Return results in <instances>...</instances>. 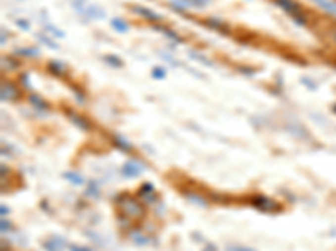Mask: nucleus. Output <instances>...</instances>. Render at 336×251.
Segmentation results:
<instances>
[{
  "label": "nucleus",
  "instance_id": "obj_28",
  "mask_svg": "<svg viewBox=\"0 0 336 251\" xmlns=\"http://www.w3.org/2000/svg\"><path fill=\"white\" fill-rule=\"evenodd\" d=\"M203 251H217V250L214 248V245H208V248H205Z\"/></svg>",
  "mask_w": 336,
  "mask_h": 251
},
{
  "label": "nucleus",
  "instance_id": "obj_22",
  "mask_svg": "<svg viewBox=\"0 0 336 251\" xmlns=\"http://www.w3.org/2000/svg\"><path fill=\"white\" fill-rule=\"evenodd\" d=\"M187 2L190 3V7H193V5H197V7H205L210 0H187Z\"/></svg>",
  "mask_w": 336,
  "mask_h": 251
},
{
  "label": "nucleus",
  "instance_id": "obj_30",
  "mask_svg": "<svg viewBox=\"0 0 336 251\" xmlns=\"http://www.w3.org/2000/svg\"><path fill=\"white\" fill-rule=\"evenodd\" d=\"M333 37H335V42H336V32H335V36H333Z\"/></svg>",
  "mask_w": 336,
  "mask_h": 251
},
{
  "label": "nucleus",
  "instance_id": "obj_15",
  "mask_svg": "<svg viewBox=\"0 0 336 251\" xmlns=\"http://www.w3.org/2000/svg\"><path fill=\"white\" fill-rule=\"evenodd\" d=\"M31 104H32V106H36L37 109H42V110L49 109V106L46 104V102L42 101L39 96H31Z\"/></svg>",
  "mask_w": 336,
  "mask_h": 251
},
{
  "label": "nucleus",
  "instance_id": "obj_16",
  "mask_svg": "<svg viewBox=\"0 0 336 251\" xmlns=\"http://www.w3.org/2000/svg\"><path fill=\"white\" fill-rule=\"evenodd\" d=\"M104 61L109 64V66H114V67H121L123 62L120 61V57H116V55H104Z\"/></svg>",
  "mask_w": 336,
  "mask_h": 251
},
{
  "label": "nucleus",
  "instance_id": "obj_9",
  "mask_svg": "<svg viewBox=\"0 0 336 251\" xmlns=\"http://www.w3.org/2000/svg\"><path fill=\"white\" fill-rule=\"evenodd\" d=\"M111 27H113L116 32H120V34H125V32H128V31H130L128 22H125L123 19H113V20H111Z\"/></svg>",
  "mask_w": 336,
  "mask_h": 251
},
{
  "label": "nucleus",
  "instance_id": "obj_8",
  "mask_svg": "<svg viewBox=\"0 0 336 251\" xmlns=\"http://www.w3.org/2000/svg\"><path fill=\"white\" fill-rule=\"evenodd\" d=\"M69 117H71V121L74 122L76 126H79V127H81V129H84V131H89V129H91V124H89V121H86L84 117L78 116V114H71V112H69Z\"/></svg>",
  "mask_w": 336,
  "mask_h": 251
},
{
  "label": "nucleus",
  "instance_id": "obj_2",
  "mask_svg": "<svg viewBox=\"0 0 336 251\" xmlns=\"http://www.w3.org/2000/svg\"><path fill=\"white\" fill-rule=\"evenodd\" d=\"M274 2L276 5H279L283 10H286L297 24H306V17L301 14V8L294 0H274Z\"/></svg>",
  "mask_w": 336,
  "mask_h": 251
},
{
  "label": "nucleus",
  "instance_id": "obj_18",
  "mask_svg": "<svg viewBox=\"0 0 336 251\" xmlns=\"http://www.w3.org/2000/svg\"><path fill=\"white\" fill-rule=\"evenodd\" d=\"M15 54H20V55H31V57H34V55H39V50L37 49H17Z\"/></svg>",
  "mask_w": 336,
  "mask_h": 251
},
{
  "label": "nucleus",
  "instance_id": "obj_17",
  "mask_svg": "<svg viewBox=\"0 0 336 251\" xmlns=\"http://www.w3.org/2000/svg\"><path fill=\"white\" fill-rule=\"evenodd\" d=\"M153 193H155V189H153L151 184H143L142 189H140V194H142V196H144V198H150Z\"/></svg>",
  "mask_w": 336,
  "mask_h": 251
},
{
  "label": "nucleus",
  "instance_id": "obj_19",
  "mask_svg": "<svg viewBox=\"0 0 336 251\" xmlns=\"http://www.w3.org/2000/svg\"><path fill=\"white\" fill-rule=\"evenodd\" d=\"M165 69L163 67H155V69H153V72H151V77L153 79H163L165 77Z\"/></svg>",
  "mask_w": 336,
  "mask_h": 251
},
{
  "label": "nucleus",
  "instance_id": "obj_13",
  "mask_svg": "<svg viewBox=\"0 0 336 251\" xmlns=\"http://www.w3.org/2000/svg\"><path fill=\"white\" fill-rule=\"evenodd\" d=\"M207 25H208V27H212V29H217V31L227 32V27H225V24H224V22H220L219 19H208V20H207Z\"/></svg>",
  "mask_w": 336,
  "mask_h": 251
},
{
  "label": "nucleus",
  "instance_id": "obj_11",
  "mask_svg": "<svg viewBox=\"0 0 336 251\" xmlns=\"http://www.w3.org/2000/svg\"><path fill=\"white\" fill-rule=\"evenodd\" d=\"M49 71L54 75H66V67L61 62H50L49 64Z\"/></svg>",
  "mask_w": 336,
  "mask_h": 251
},
{
  "label": "nucleus",
  "instance_id": "obj_23",
  "mask_svg": "<svg viewBox=\"0 0 336 251\" xmlns=\"http://www.w3.org/2000/svg\"><path fill=\"white\" fill-rule=\"evenodd\" d=\"M86 194H89V196H93V198H97V188L95 182H91V188L86 191Z\"/></svg>",
  "mask_w": 336,
  "mask_h": 251
},
{
  "label": "nucleus",
  "instance_id": "obj_24",
  "mask_svg": "<svg viewBox=\"0 0 336 251\" xmlns=\"http://www.w3.org/2000/svg\"><path fill=\"white\" fill-rule=\"evenodd\" d=\"M8 229H10V223H8V221L3 218L2 219V233H5V231H8Z\"/></svg>",
  "mask_w": 336,
  "mask_h": 251
},
{
  "label": "nucleus",
  "instance_id": "obj_4",
  "mask_svg": "<svg viewBox=\"0 0 336 251\" xmlns=\"http://www.w3.org/2000/svg\"><path fill=\"white\" fill-rule=\"evenodd\" d=\"M143 173V164L138 163V161H128L125 166H123V176L126 178H135L138 176V174Z\"/></svg>",
  "mask_w": 336,
  "mask_h": 251
},
{
  "label": "nucleus",
  "instance_id": "obj_20",
  "mask_svg": "<svg viewBox=\"0 0 336 251\" xmlns=\"http://www.w3.org/2000/svg\"><path fill=\"white\" fill-rule=\"evenodd\" d=\"M225 251H256V250L249 248V246H239V245H236V246H227V248H225Z\"/></svg>",
  "mask_w": 336,
  "mask_h": 251
},
{
  "label": "nucleus",
  "instance_id": "obj_29",
  "mask_svg": "<svg viewBox=\"0 0 336 251\" xmlns=\"http://www.w3.org/2000/svg\"><path fill=\"white\" fill-rule=\"evenodd\" d=\"M7 213H8V210H7V208H5V206H3V204H2V216H5Z\"/></svg>",
  "mask_w": 336,
  "mask_h": 251
},
{
  "label": "nucleus",
  "instance_id": "obj_5",
  "mask_svg": "<svg viewBox=\"0 0 336 251\" xmlns=\"http://www.w3.org/2000/svg\"><path fill=\"white\" fill-rule=\"evenodd\" d=\"M131 8H133V12H135V14L142 15L143 19L150 20V22H156V20H161V15L155 14V12H153V10H150V8L138 7V5H133V7H131Z\"/></svg>",
  "mask_w": 336,
  "mask_h": 251
},
{
  "label": "nucleus",
  "instance_id": "obj_7",
  "mask_svg": "<svg viewBox=\"0 0 336 251\" xmlns=\"http://www.w3.org/2000/svg\"><path fill=\"white\" fill-rule=\"evenodd\" d=\"M17 89L12 86L10 82H5V84H2V101H12V99H15L17 97Z\"/></svg>",
  "mask_w": 336,
  "mask_h": 251
},
{
  "label": "nucleus",
  "instance_id": "obj_6",
  "mask_svg": "<svg viewBox=\"0 0 336 251\" xmlns=\"http://www.w3.org/2000/svg\"><path fill=\"white\" fill-rule=\"evenodd\" d=\"M44 250L46 251H62L64 250V240L59 236L49 238L48 241H44Z\"/></svg>",
  "mask_w": 336,
  "mask_h": 251
},
{
  "label": "nucleus",
  "instance_id": "obj_27",
  "mask_svg": "<svg viewBox=\"0 0 336 251\" xmlns=\"http://www.w3.org/2000/svg\"><path fill=\"white\" fill-rule=\"evenodd\" d=\"M17 25H19V27H22V29H25V31L29 29V24L24 22V20H17Z\"/></svg>",
  "mask_w": 336,
  "mask_h": 251
},
{
  "label": "nucleus",
  "instance_id": "obj_14",
  "mask_svg": "<svg viewBox=\"0 0 336 251\" xmlns=\"http://www.w3.org/2000/svg\"><path fill=\"white\" fill-rule=\"evenodd\" d=\"M113 143L116 144L118 147L125 149V151H130V149H131V144H130L128 141H125L123 138H120V136H114V138H113Z\"/></svg>",
  "mask_w": 336,
  "mask_h": 251
},
{
  "label": "nucleus",
  "instance_id": "obj_12",
  "mask_svg": "<svg viewBox=\"0 0 336 251\" xmlns=\"http://www.w3.org/2000/svg\"><path fill=\"white\" fill-rule=\"evenodd\" d=\"M64 178L69 182H72V184H76V186H79V184H83L84 179H83V176H79L78 173H72V171H67L64 173Z\"/></svg>",
  "mask_w": 336,
  "mask_h": 251
},
{
  "label": "nucleus",
  "instance_id": "obj_26",
  "mask_svg": "<svg viewBox=\"0 0 336 251\" xmlns=\"http://www.w3.org/2000/svg\"><path fill=\"white\" fill-rule=\"evenodd\" d=\"M69 250L71 251H91V250H88V248H83V246H71Z\"/></svg>",
  "mask_w": 336,
  "mask_h": 251
},
{
  "label": "nucleus",
  "instance_id": "obj_10",
  "mask_svg": "<svg viewBox=\"0 0 336 251\" xmlns=\"http://www.w3.org/2000/svg\"><path fill=\"white\" fill-rule=\"evenodd\" d=\"M314 3H318L321 8H325L326 12H330V14H336V2L333 0H313Z\"/></svg>",
  "mask_w": 336,
  "mask_h": 251
},
{
  "label": "nucleus",
  "instance_id": "obj_21",
  "mask_svg": "<svg viewBox=\"0 0 336 251\" xmlns=\"http://www.w3.org/2000/svg\"><path fill=\"white\" fill-rule=\"evenodd\" d=\"M185 194H187V198H189L190 201L198 203V204H200V206H205V199H202L200 196H197V194H195V196H192V194H190V193H185Z\"/></svg>",
  "mask_w": 336,
  "mask_h": 251
},
{
  "label": "nucleus",
  "instance_id": "obj_25",
  "mask_svg": "<svg viewBox=\"0 0 336 251\" xmlns=\"http://www.w3.org/2000/svg\"><path fill=\"white\" fill-rule=\"evenodd\" d=\"M39 39L42 40V42H46V44L49 45V47H52V49H57V45L56 44H52V42H50L49 39H46V37H42V36H39Z\"/></svg>",
  "mask_w": 336,
  "mask_h": 251
},
{
  "label": "nucleus",
  "instance_id": "obj_3",
  "mask_svg": "<svg viewBox=\"0 0 336 251\" xmlns=\"http://www.w3.org/2000/svg\"><path fill=\"white\" fill-rule=\"evenodd\" d=\"M252 204L257 208V210L261 211H266V213H271V211H276L278 210L279 204L276 201H272V199L266 198V196H256L252 199Z\"/></svg>",
  "mask_w": 336,
  "mask_h": 251
},
{
  "label": "nucleus",
  "instance_id": "obj_1",
  "mask_svg": "<svg viewBox=\"0 0 336 251\" xmlns=\"http://www.w3.org/2000/svg\"><path fill=\"white\" fill-rule=\"evenodd\" d=\"M116 203L128 218H142L143 216V204L138 199L131 198L128 194H121L120 198H116Z\"/></svg>",
  "mask_w": 336,
  "mask_h": 251
}]
</instances>
